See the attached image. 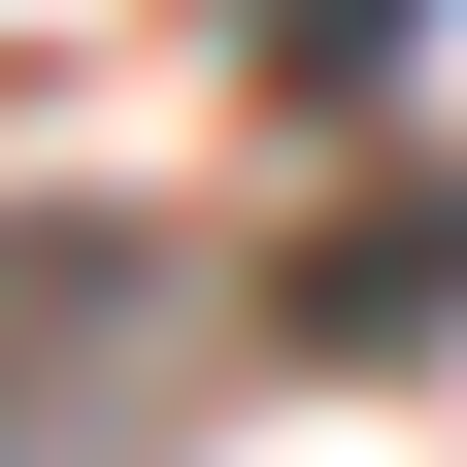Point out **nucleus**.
I'll use <instances>...</instances> for the list:
<instances>
[{
	"mask_svg": "<svg viewBox=\"0 0 467 467\" xmlns=\"http://www.w3.org/2000/svg\"><path fill=\"white\" fill-rule=\"evenodd\" d=\"M400 34H434V0H234V67H267V100H368Z\"/></svg>",
	"mask_w": 467,
	"mask_h": 467,
	"instance_id": "f257e3e1",
	"label": "nucleus"
}]
</instances>
